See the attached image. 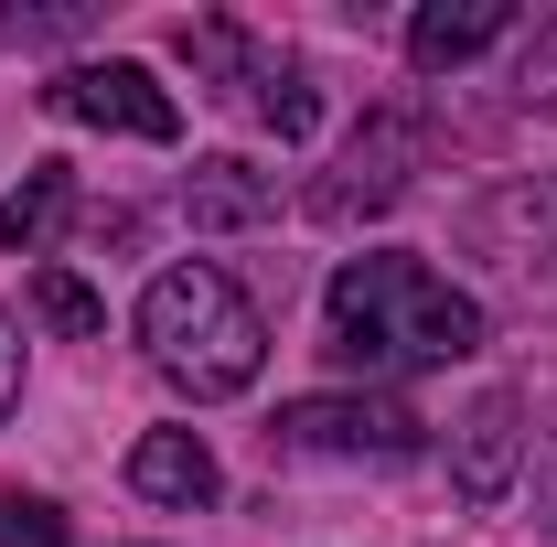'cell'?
Masks as SVG:
<instances>
[{
	"label": "cell",
	"mask_w": 557,
	"mask_h": 547,
	"mask_svg": "<svg viewBox=\"0 0 557 547\" xmlns=\"http://www.w3.org/2000/svg\"><path fill=\"white\" fill-rule=\"evenodd\" d=\"M322 343L354 376H408V365H461L483 354V301L450 290L429 258H344L322 290Z\"/></svg>",
	"instance_id": "cell-1"
},
{
	"label": "cell",
	"mask_w": 557,
	"mask_h": 547,
	"mask_svg": "<svg viewBox=\"0 0 557 547\" xmlns=\"http://www.w3.org/2000/svg\"><path fill=\"white\" fill-rule=\"evenodd\" d=\"M139 343L183 398H247L269 365V323L225 269H161L139 290Z\"/></svg>",
	"instance_id": "cell-2"
},
{
	"label": "cell",
	"mask_w": 557,
	"mask_h": 547,
	"mask_svg": "<svg viewBox=\"0 0 557 547\" xmlns=\"http://www.w3.org/2000/svg\"><path fill=\"white\" fill-rule=\"evenodd\" d=\"M269 440L300 462H408L429 440V418L397 409V398H289Z\"/></svg>",
	"instance_id": "cell-3"
},
{
	"label": "cell",
	"mask_w": 557,
	"mask_h": 547,
	"mask_svg": "<svg viewBox=\"0 0 557 547\" xmlns=\"http://www.w3.org/2000/svg\"><path fill=\"white\" fill-rule=\"evenodd\" d=\"M461 236H472V258L504 290L557 301V183H504V194H483V205L461 215Z\"/></svg>",
	"instance_id": "cell-4"
},
{
	"label": "cell",
	"mask_w": 557,
	"mask_h": 547,
	"mask_svg": "<svg viewBox=\"0 0 557 547\" xmlns=\"http://www.w3.org/2000/svg\"><path fill=\"white\" fill-rule=\"evenodd\" d=\"M44 108L54 119H75V130H119V139H183V108H172V86L150 65H65L54 86H44Z\"/></svg>",
	"instance_id": "cell-5"
},
{
	"label": "cell",
	"mask_w": 557,
	"mask_h": 547,
	"mask_svg": "<svg viewBox=\"0 0 557 547\" xmlns=\"http://www.w3.org/2000/svg\"><path fill=\"white\" fill-rule=\"evenodd\" d=\"M418 150H429V139H418V119H397V108H386V119H364V130H354V150L333 161V172H322V183H311V226H354V215H386L397 194H408Z\"/></svg>",
	"instance_id": "cell-6"
},
{
	"label": "cell",
	"mask_w": 557,
	"mask_h": 547,
	"mask_svg": "<svg viewBox=\"0 0 557 547\" xmlns=\"http://www.w3.org/2000/svg\"><path fill=\"white\" fill-rule=\"evenodd\" d=\"M515 462H525V409H515V387H483L472 418L450 429V473H461L472 505H493V494L515 483Z\"/></svg>",
	"instance_id": "cell-7"
},
{
	"label": "cell",
	"mask_w": 557,
	"mask_h": 547,
	"mask_svg": "<svg viewBox=\"0 0 557 547\" xmlns=\"http://www.w3.org/2000/svg\"><path fill=\"white\" fill-rule=\"evenodd\" d=\"M504 33H515L504 0H429V11L408 22V65L418 75H450V65H472L483 44H504Z\"/></svg>",
	"instance_id": "cell-8"
},
{
	"label": "cell",
	"mask_w": 557,
	"mask_h": 547,
	"mask_svg": "<svg viewBox=\"0 0 557 547\" xmlns=\"http://www.w3.org/2000/svg\"><path fill=\"white\" fill-rule=\"evenodd\" d=\"M214 483L225 473H214V451L194 429H150L129 451V494H150V505H183V515H194V505H214Z\"/></svg>",
	"instance_id": "cell-9"
},
{
	"label": "cell",
	"mask_w": 557,
	"mask_h": 547,
	"mask_svg": "<svg viewBox=\"0 0 557 547\" xmlns=\"http://www.w3.org/2000/svg\"><path fill=\"white\" fill-rule=\"evenodd\" d=\"M183 215H194V226H269L278 183L258 161H194V172H183Z\"/></svg>",
	"instance_id": "cell-10"
},
{
	"label": "cell",
	"mask_w": 557,
	"mask_h": 547,
	"mask_svg": "<svg viewBox=\"0 0 557 547\" xmlns=\"http://www.w3.org/2000/svg\"><path fill=\"white\" fill-rule=\"evenodd\" d=\"M65 215H75V183L44 161L22 194H0V247H11V258H44V247L65 236Z\"/></svg>",
	"instance_id": "cell-11"
},
{
	"label": "cell",
	"mask_w": 557,
	"mask_h": 547,
	"mask_svg": "<svg viewBox=\"0 0 557 547\" xmlns=\"http://www.w3.org/2000/svg\"><path fill=\"white\" fill-rule=\"evenodd\" d=\"M33 312H44L54 333H108V301H97V290H86L75 269H54V258L33 269Z\"/></svg>",
	"instance_id": "cell-12"
},
{
	"label": "cell",
	"mask_w": 557,
	"mask_h": 547,
	"mask_svg": "<svg viewBox=\"0 0 557 547\" xmlns=\"http://www.w3.org/2000/svg\"><path fill=\"white\" fill-rule=\"evenodd\" d=\"M247 108H258V119H269L278 139H311V119H322V97H311V75H300V65H269Z\"/></svg>",
	"instance_id": "cell-13"
},
{
	"label": "cell",
	"mask_w": 557,
	"mask_h": 547,
	"mask_svg": "<svg viewBox=\"0 0 557 547\" xmlns=\"http://www.w3.org/2000/svg\"><path fill=\"white\" fill-rule=\"evenodd\" d=\"M515 108H536V119H557V22H536V44L515 54Z\"/></svg>",
	"instance_id": "cell-14"
},
{
	"label": "cell",
	"mask_w": 557,
	"mask_h": 547,
	"mask_svg": "<svg viewBox=\"0 0 557 547\" xmlns=\"http://www.w3.org/2000/svg\"><path fill=\"white\" fill-rule=\"evenodd\" d=\"M0 547H65V515L44 494H0Z\"/></svg>",
	"instance_id": "cell-15"
},
{
	"label": "cell",
	"mask_w": 557,
	"mask_h": 547,
	"mask_svg": "<svg viewBox=\"0 0 557 547\" xmlns=\"http://www.w3.org/2000/svg\"><path fill=\"white\" fill-rule=\"evenodd\" d=\"M11 398H22V343H11V323H0V418H11Z\"/></svg>",
	"instance_id": "cell-16"
}]
</instances>
